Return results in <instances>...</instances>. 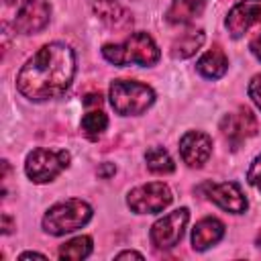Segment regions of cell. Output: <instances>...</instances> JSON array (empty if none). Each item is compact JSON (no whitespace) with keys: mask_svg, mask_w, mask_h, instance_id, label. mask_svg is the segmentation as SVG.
I'll return each mask as SVG.
<instances>
[{"mask_svg":"<svg viewBox=\"0 0 261 261\" xmlns=\"http://www.w3.org/2000/svg\"><path fill=\"white\" fill-rule=\"evenodd\" d=\"M114 171H116V167H114L112 163H104V165L98 169V175H100V177H110V175H114Z\"/></svg>","mask_w":261,"mask_h":261,"instance_id":"cb8c5ba5","label":"cell"},{"mask_svg":"<svg viewBox=\"0 0 261 261\" xmlns=\"http://www.w3.org/2000/svg\"><path fill=\"white\" fill-rule=\"evenodd\" d=\"M204 6H206V0H173L165 16L171 24H184L198 18Z\"/></svg>","mask_w":261,"mask_h":261,"instance_id":"2e32d148","label":"cell"},{"mask_svg":"<svg viewBox=\"0 0 261 261\" xmlns=\"http://www.w3.org/2000/svg\"><path fill=\"white\" fill-rule=\"evenodd\" d=\"M257 22H261V0H241L228 10L224 24L228 35L239 39Z\"/></svg>","mask_w":261,"mask_h":261,"instance_id":"8fae6325","label":"cell"},{"mask_svg":"<svg viewBox=\"0 0 261 261\" xmlns=\"http://www.w3.org/2000/svg\"><path fill=\"white\" fill-rule=\"evenodd\" d=\"M143 259V255L141 253H137V251H122V253H118L116 255V259Z\"/></svg>","mask_w":261,"mask_h":261,"instance_id":"4316f807","label":"cell"},{"mask_svg":"<svg viewBox=\"0 0 261 261\" xmlns=\"http://www.w3.org/2000/svg\"><path fill=\"white\" fill-rule=\"evenodd\" d=\"M4 2H6V4H12V2H16V0H4Z\"/></svg>","mask_w":261,"mask_h":261,"instance_id":"f1b7e54d","label":"cell"},{"mask_svg":"<svg viewBox=\"0 0 261 261\" xmlns=\"http://www.w3.org/2000/svg\"><path fill=\"white\" fill-rule=\"evenodd\" d=\"M73 49L59 41L47 43L20 67L16 90L33 102H47L65 94L73 82Z\"/></svg>","mask_w":261,"mask_h":261,"instance_id":"6da1fadb","label":"cell"},{"mask_svg":"<svg viewBox=\"0 0 261 261\" xmlns=\"http://www.w3.org/2000/svg\"><path fill=\"white\" fill-rule=\"evenodd\" d=\"M190 220V212L188 208H177L169 214H165L163 218H159L153 226H151V243L157 249H171L179 243L184 228Z\"/></svg>","mask_w":261,"mask_h":261,"instance_id":"52a82bcc","label":"cell"},{"mask_svg":"<svg viewBox=\"0 0 261 261\" xmlns=\"http://www.w3.org/2000/svg\"><path fill=\"white\" fill-rule=\"evenodd\" d=\"M202 190H204V196H208V200H212L216 206H220L226 212L241 214L247 210V198L237 181H222V184L206 181Z\"/></svg>","mask_w":261,"mask_h":261,"instance_id":"30bf717a","label":"cell"},{"mask_svg":"<svg viewBox=\"0 0 261 261\" xmlns=\"http://www.w3.org/2000/svg\"><path fill=\"white\" fill-rule=\"evenodd\" d=\"M247 179H249L251 186H255L261 192V155L251 163V167L247 171Z\"/></svg>","mask_w":261,"mask_h":261,"instance_id":"44dd1931","label":"cell"},{"mask_svg":"<svg viewBox=\"0 0 261 261\" xmlns=\"http://www.w3.org/2000/svg\"><path fill=\"white\" fill-rule=\"evenodd\" d=\"M51 18V6L47 0H24L14 16V31L20 35L41 33Z\"/></svg>","mask_w":261,"mask_h":261,"instance_id":"9c48e42d","label":"cell"},{"mask_svg":"<svg viewBox=\"0 0 261 261\" xmlns=\"http://www.w3.org/2000/svg\"><path fill=\"white\" fill-rule=\"evenodd\" d=\"M92 218V208L88 202L71 198L65 202H59L51 206L43 216V228L45 232L53 237H61L65 232H71L75 228H82Z\"/></svg>","mask_w":261,"mask_h":261,"instance_id":"277c9868","label":"cell"},{"mask_svg":"<svg viewBox=\"0 0 261 261\" xmlns=\"http://www.w3.org/2000/svg\"><path fill=\"white\" fill-rule=\"evenodd\" d=\"M204 39H206L204 31H188V33H184L179 39L173 41V45H171V55H173L175 59H188V57H192V55L202 47Z\"/></svg>","mask_w":261,"mask_h":261,"instance_id":"e0dca14e","label":"cell"},{"mask_svg":"<svg viewBox=\"0 0 261 261\" xmlns=\"http://www.w3.org/2000/svg\"><path fill=\"white\" fill-rule=\"evenodd\" d=\"M224 237V224L218 218H202L200 222H196L194 230H192V247L196 251H206L212 245H216L220 239Z\"/></svg>","mask_w":261,"mask_h":261,"instance_id":"5bb4252c","label":"cell"},{"mask_svg":"<svg viewBox=\"0 0 261 261\" xmlns=\"http://www.w3.org/2000/svg\"><path fill=\"white\" fill-rule=\"evenodd\" d=\"M257 130H259L257 116L245 106L237 108L234 112L224 114L222 120H220V133L230 141L232 149H237L245 139L255 137Z\"/></svg>","mask_w":261,"mask_h":261,"instance_id":"ba28073f","label":"cell"},{"mask_svg":"<svg viewBox=\"0 0 261 261\" xmlns=\"http://www.w3.org/2000/svg\"><path fill=\"white\" fill-rule=\"evenodd\" d=\"M155 92L135 80H114L110 84V104L122 116H139L151 108Z\"/></svg>","mask_w":261,"mask_h":261,"instance_id":"3957f363","label":"cell"},{"mask_svg":"<svg viewBox=\"0 0 261 261\" xmlns=\"http://www.w3.org/2000/svg\"><path fill=\"white\" fill-rule=\"evenodd\" d=\"M179 153L190 167H202L212 155V139L202 130H188L179 139Z\"/></svg>","mask_w":261,"mask_h":261,"instance_id":"7c38bea8","label":"cell"},{"mask_svg":"<svg viewBox=\"0 0 261 261\" xmlns=\"http://www.w3.org/2000/svg\"><path fill=\"white\" fill-rule=\"evenodd\" d=\"M145 161H147V167L153 173H171L175 169V163H173L171 155L163 147H151V149H147Z\"/></svg>","mask_w":261,"mask_h":261,"instance_id":"d6986e66","label":"cell"},{"mask_svg":"<svg viewBox=\"0 0 261 261\" xmlns=\"http://www.w3.org/2000/svg\"><path fill=\"white\" fill-rule=\"evenodd\" d=\"M84 104H86V106H92V104H98V106H100V104H102V96H100V94H88V96L84 98Z\"/></svg>","mask_w":261,"mask_h":261,"instance_id":"484cf974","label":"cell"},{"mask_svg":"<svg viewBox=\"0 0 261 261\" xmlns=\"http://www.w3.org/2000/svg\"><path fill=\"white\" fill-rule=\"evenodd\" d=\"M196 69H198L204 77H208V80H218V77H222V75L226 73V69H228V59H226V55H224V51H222L220 47H212L210 51H206V53L198 59Z\"/></svg>","mask_w":261,"mask_h":261,"instance_id":"9a60e30c","label":"cell"},{"mask_svg":"<svg viewBox=\"0 0 261 261\" xmlns=\"http://www.w3.org/2000/svg\"><path fill=\"white\" fill-rule=\"evenodd\" d=\"M249 96L255 102V106L261 110V73H257L251 82H249Z\"/></svg>","mask_w":261,"mask_h":261,"instance_id":"7402d4cb","label":"cell"},{"mask_svg":"<svg viewBox=\"0 0 261 261\" xmlns=\"http://www.w3.org/2000/svg\"><path fill=\"white\" fill-rule=\"evenodd\" d=\"M90 253H92V237H88V234H80V237L67 241L65 245H61V249H59V257L71 259V261L86 259Z\"/></svg>","mask_w":261,"mask_h":261,"instance_id":"ac0fdd59","label":"cell"},{"mask_svg":"<svg viewBox=\"0 0 261 261\" xmlns=\"http://www.w3.org/2000/svg\"><path fill=\"white\" fill-rule=\"evenodd\" d=\"M249 49H251V53L261 61V33H257L253 39H251V43H249Z\"/></svg>","mask_w":261,"mask_h":261,"instance_id":"603a6c76","label":"cell"},{"mask_svg":"<svg viewBox=\"0 0 261 261\" xmlns=\"http://www.w3.org/2000/svg\"><path fill=\"white\" fill-rule=\"evenodd\" d=\"M31 257L45 259V255H43V253H35V251H27V253H22V255H20V259H31Z\"/></svg>","mask_w":261,"mask_h":261,"instance_id":"83f0119b","label":"cell"},{"mask_svg":"<svg viewBox=\"0 0 261 261\" xmlns=\"http://www.w3.org/2000/svg\"><path fill=\"white\" fill-rule=\"evenodd\" d=\"M102 55L106 61H110L112 65L124 67L128 63H137L143 67H151L159 61L161 53L159 47L155 45L153 37L149 33H133L130 37H126L122 43H110L102 47Z\"/></svg>","mask_w":261,"mask_h":261,"instance_id":"7a4b0ae2","label":"cell"},{"mask_svg":"<svg viewBox=\"0 0 261 261\" xmlns=\"http://www.w3.org/2000/svg\"><path fill=\"white\" fill-rule=\"evenodd\" d=\"M171 200H173L171 190L163 181L143 184V186L130 190L128 196H126L128 208L133 212H137V214H155V212H161L163 208H167L171 204Z\"/></svg>","mask_w":261,"mask_h":261,"instance_id":"8992f818","label":"cell"},{"mask_svg":"<svg viewBox=\"0 0 261 261\" xmlns=\"http://www.w3.org/2000/svg\"><path fill=\"white\" fill-rule=\"evenodd\" d=\"M2 232L4 234H8V232H12V218H10V214H2Z\"/></svg>","mask_w":261,"mask_h":261,"instance_id":"d4e9b609","label":"cell"},{"mask_svg":"<svg viewBox=\"0 0 261 261\" xmlns=\"http://www.w3.org/2000/svg\"><path fill=\"white\" fill-rule=\"evenodd\" d=\"M92 10L110 31L124 33V31H128L133 27L130 12L116 0H94L92 2Z\"/></svg>","mask_w":261,"mask_h":261,"instance_id":"4fadbf2b","label":"cell"},{"mask_svg":"<svg viewBox=\"0 0 261 261\" xmlns=\"http://www.w3.org/2000/svg\"><path fill=\"white\" fill-rule=\"evenodd\" d=\"M69 161H71V155L65 149L49 151V149L39 147L27 155L24 173L35 184H47V181L55 179L63 169H67Z\"/></svg>","mask_w":261,"mask_h":261,"instance_id":"5b68a950","label":"cell"},{"mask_svg":"<svg viewBox=\"0 0 261 261\" xmlns=\"http://www.w3.org/2000/svg\"><path fill=\"white\" fill-rule=\"evenodd\" d=\"M108 126V116L102 112V110H92L88 114H84L82 118V130L88 139H98Z\"/></svg>","mask_w":261,"mask_h":261,"instance_id":"ffe728a7","label":"cell"}]
</instances>
